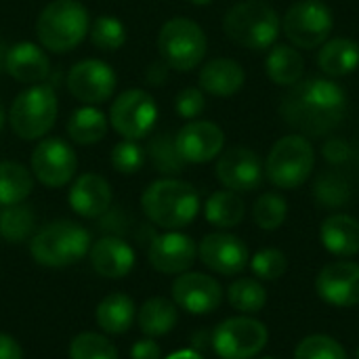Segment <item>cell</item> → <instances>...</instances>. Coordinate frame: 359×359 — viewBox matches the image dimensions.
I'll list each match as a JSON object with an SVG mask.
<instances>
[{
    "mask_svg": "<svg viewBox=\"0 0 359 359\" xmlns=\"http://www.w3.org/2000/svg\"><path fill=\"white\" fill-rule=\"evenodd\" d=\"M347 111L345 90L328 78H307L284 95L280 114L284 122L303 135L322 137L334 130Z\"/></svg>",
    "mask_w": 359,
    "mask_h": 359,
    "instance_id": "cell-1",
    "label": "cell"
},
{
    "mask_svg": "<svg viewBox=\"0 0 359 359\" xmlns=\"http://www.w3.org/2000/svg\"><path fill=\"white\" fill-rule=\"evenodd\" d=\"M141 208L154 225L166 231H177L198 217L200 196L196 187L185 181L160 179L143 191Z\"/></svg>",
    "mask_w": 359,
    "mask_h": 359,
    "instance_id": "cell-2",
    "label": "cell"
},
{
    "mask_svg": "<svg viewBox=\"0 0 359 359\" xmlns=\"http://www.w3.org/2000/svg\"><path fill=\"white\" fill-rule=\"evenodd\" d=\"M90 29L88 8L78 0H53L36 19V36L44 50L67 53L76 48Z\"/></svg>",
    "mask_w": 359,
    "mask_h": 359,
    "instance_id": "cell-3",
    "label": "cell"
},
{
    "mask_svg": "<svg viewBox=\"0 0 359 359\" xmlns=\"http://www.w3.org/2000/svg\"><path fill=\"white\" fill-rule=\"evenodd\" d=\"M280 27L278 13L265 0H242L233 4L223 19L227 38L250 50L271 48L278 40Z\"/></svg>",
    "mask_w": 359,
    "mask_h": 359,
    "instance_id": "cell-4",
    "label": "cell"
},
{
    "mask_svg": "<svg viewBox=\"0 0 359 359\" xmlns=\"http://www.w3.org/2000/svg\"><path fill=\"white\" fill-rule=\"evenodd\" d=\"M90 250V233L74 221H55L34 233L29 242L32 259L42 267H69Z\"/></svg>",
    "mask_w": 359,
    "mask_h": 359,
    "instance_id": "cell-5",
    "label": "cell"
},
{
    "mask_svg": "<svg viewBox=\"0 0 359 359\" xmlns=\"http://www.w3.org/2000/svg\"><path fill=\"white\" fill-rule=\"evenodd\" d=\"M59 103L48 84H32L19 93L8 109V122L17 137L23 141L42 139L57 120Z\"/></svg>",
    "mask_w": 359,
    "mask_h": 359,
    "instance_id": "cell-6",
    "label": "cell"
},
{
    "mask_svg": "<svg viewBox=\"0 0 359 359\" xmlns=\"http://www.w3.org/2000/svg\"><path fill=\"white\" fill-rule=\"evenodd\" d=\"M313 164L316 151L311 141L303 135H288L273 143L265 160V175L271 185L280 189H294L311 177Z\"/></svg>",
    "mask_w": 359,
    "mask_h": 359,
    "instance_id": "cell-7",
    "label": "cell"
},
{
    "mask_svg": "<svg viewBox=\"0 0 359 359\" xmlns=\"http://www.w3.org/2000/svg\"><path fill=\"white\" fill-rule=\"evenodd\" d=\"M206 48L208 42L204 29L187 17L168 19L158 34L160 57L177 72H189L198 67L206 57Z\"/></svg>",
    "mask_w": 359,
    "mask_h": 359,
    "instance_id": "cell-8",
    "label": "cell"
},
{
    "mask_svg": "<svg viewBox=\"0 0 359 359\" xmlns=\"http://www.w3.org/2000/svg\"><path fill=\"white\" fill-rule=\"evenodd\" d=\"M267 341V326L248 316L229 318L212 332V349L221 359L257 358L265 349Z\"/></svg>",
    "mask_w": 359,
    "mask_h": 359,
    "instance_id": "cell-9",
    "label": "cell"
},
{
    "mask_svg": "<svg viewBox=\"0 0 359 359\" xmlns=\"http://www.w3.org/2000/svg\"><path fill=\"white\" fill-rule=\"evenodd\" d=\"M332 25V11L322 0H299L282 19L284 34L299 48L322 46L328 40Z\"/></svg>",
    "mask_w": 359,
    "mask_h": 359,
    "instance_id": "cell-10",
    "label": "cell"
},
{
    "mask_svg": "<svg viewBox=\"0 0 359 359\" xmlns=\"http://www.w3.org/2000/svg\"><path fill=\"white\" fill-rule=\"evenodd\" d=\"M158 120V105L147 90L130 88L118 95L109 109L111 128L124 139L139 141L145 139Z\"/></svg>",
    "mask_w": 359,
    "mask_h": 359,
    "instance_id": "cell-11",
    "label": "cell"
},
{
    "mask_svg": "<svg viewBox=\"0 0 359 359\" xmlns=\"http://www.w3.org/2000/svg\"><path fill=\"white\" fill-rule=\"evenodd\" d=\"M29 164L34 177L44 187L59 189L74 179L78 168V158L76 151L63 139L50 137V139H42L36 145Z\"/></svg>",
    "mask_w": 359,
    "mask_h": 359,
    "instance_id": "cell-12",
    "label": "cell"
},
{
    "mask_svg": "<svg viewBox=\"0 0 359 359\" xmlns=\"http://www.w3.org/2000/svg\"><path fill=\"white\" fill-rule=\"evenodd\" d=\"M170 294H172V303L191 316H208L217 311L225 297L223 286L215 278L198 271L181 273L172 282Z\"/></svg>",
    "mask_w": 359,
    "mask_h": 359,
    "instance_id": "cell-13",
    "label": "cell"
},
{
    "mask_svg": "<svg viewBox=\"0 0 359 359\" xmlns=\"http://www.w3.org/2000/svg\"><path fill=\"white\" fill-rule=\"evenodd\" d=\"M116 72L99 59H84L67 74V88L84 105H99L111 99L116 90Z\"/></svg>",
    "mask_w": 359,
    "mask_h": 359,
    "instance_id": "cell-14",
    "label": "cell"
},
{
    "mask_svg": "<svg viewBox=\"0 0 359 359\" xmlns=\"http://www.w3.org/2000/svg\"><path fill=\"white\" fill-rule=\"evenodd\" d=\"M198 257L210 271L221 276H238L250 263L248 246L238 236L225 231L204 236L198 246Z\"/></svg>",
    "mask_w": 359,
    "mask_h": 359,
    "instance_id": "cell-15",
    "label": "cell"
},
{
    "mask_svg": "<svg viewBox=\"0 0 359 359\" xmlns=\"http://www.w3.org/2000/svg\"><path fill=\"white\" fill-rule=\"evenodd\" d=\"M198 246L181 231H166L151 240L147 250L149 265L166 276H181L196 263Z\"/></svg>",
    "mask_w": 359,
    "mask_h": 359,
    "instance_id": "cell-16",
    "label": "cell"
},
{
    "mask_svg": "<svg viewBox=\"0 0 359 359\" xmlns=\"http://www.w3.org/2000/svg\"><path fill=\"white\" fill-rule=\"evenodd\" d=\"M265 175V166L250 147H231L217 162V179L231 191H255Z\"/></svg>",
    "mask_w": 359,
    "mask_h": 359,
    "instance_id": "cell-17",
    "label": "cell"
},
{
    "mask_svg": "<svg viewBox=\"0 0 359 359\" xmlns=\"http://www.w3.org/2000/svg\"><path fill=\"white\" fill-rule=\"evenodd\" d=\"M316 292L334 307L359 305V265L351 261L328 263L316 278Z\"/></svg>",
    "mask_w": 359,
    "mask_h": 359,
    "instance_id": "cell-18",
    "label": "cell"
},
{
    "mask_svg": "<svg viewBox=\"0 0 359 359\" xmlns=\"http://www.w3.org/2000/svg\"><path fill=\"white\" fill-rule=\"evenodd\" d=\"M177 149L187 164H204L215 160L225 145L221 126L208 120H189L175 135Z\"/></svg>",
    "mask_w": 359,
    "mask_h": 359,
    "instance_id": "cell-19",
    "label": "cell"
},
{
    "mask_svg": "<svg viewBox=\"0 0 359 359\" xmlns=\"http://www.w3.org/2000/svg\"><path fill=\"white\" fill-rule=\"evenodd\" d=\"M88 259L93 269L107 280H122L126 278L135 267V250L128 242H124L118 236H105L90 244Z\"/></svg>",
    "mask_w": 359,
    "mask_h": 359,
    "instance_id": "cell-20",
    "label": "cell"
},
{
    "mask_svg": "<svg viewBox=\"0 0 359 359\" xmlns=\"http://www.w3.org/2000/svg\"><path fill=\"white\" fill-rule=\"evenodd\" d=\"M69 206L78 217L97 219L103 217L111 206L109 183L95 172L80 175L69 189Z\"/></svg>",
    "mask_w": 359,
    "mask_h": 359,
    "instance_id": "cell-21",
    "label": "cell"
},
{
    "mask_svg": "<svg viewBox=\"0 0 359 359\" xmlns=\"http://www.w3.org/2000/svg\"><path fill=\"white\" fill-rule=\"evenodd\" d=\"M4 72L21 84H40L50 72L48 55L34 42H19L6 50Z\"/></svg>",
    "mask_w": 359,
    "mask_h": 359,
    "instance_id": "cell-22",
    "label": "cell"
},
{
    "mask_svg": "<svg viewBox=\"0 0 359 359\" xmlns=\"http://www.w3.org/2000/svg\"><path fill=\"white\" fill-rule=\"evenodd\" d=\"M244 67L233 59H212L200 69V88L215 97H231L244 86Z\"/></svg>",
    "mask_w": 359,
    "mask_h": 359,
    "instance_id": "cell-23",
    "label": "cell"
},
{
    "mask_svg": "<svg viewBox=\"0 0 359 359\" xmlns=\"http://www.w3.org/2000/svg\"><path fill=\"white\" fill-rule=\"evenodd\" d=\"M322 244L334 257H355L359 252V223L349 215H332L322 223Z\"/></svg>",
    "mask_w": 359,
    "mask_h": 359,
    "instance_id": "cell-24",
    "label": "cell"
},
{
    "mask_svg": "<svg viewBox=\"0 0 359 359\" xmlns=\"http://www.w3.org/2000/svg\"><path fill=\"white\" fill-rule=\"evenodd\" d=\"M137 318L135 301L124 292H111L97 305L95 320L105 334H124Z\"/></svg>",
    "mask_w": 359,
    "mask_h": 359,
    "instance_id": "cell-25",
    "label": "cell"
},
{
    "mask_svg": "<svg viewBox=\"0 0 359 359\" xmlns=\"http://www.w3.org/2000/svg\"><path fill=\"white\" fill-rule=\"evenodd\" d=\"M177 322H179L177 305L164 297H151L141 305V309H137V324L147 339H156L172 332Z\"/></svg>",
    "mask_w": 359,
    "mask_h": 359,
    "instance_id": "cell-26",
    "label": "cell"
},
{
    "mask_svg": "<svg viewBox=\"0 0 359 359\" xmlns=\"http://www.w3.org/2000/svg\"><path fill=\"white\" fill-rule=\"evenodd\" d=\"M318 65L332 78L355 72L359 65V44L349 38H332L324 42L318 53Z\"/></svg>",
    "mask_w": 359,
    "mask_h": 359,
    "instance_id": "cell-27",
    "label": "cell"
},
{
    "mask_svg": "<svg viewBox=\"0 0 359 359\" xmlns=\"http://www.w3.org/2000/svg\"><path fill=\"white\" fill-rule=\"evenodd\" d=\"M265 67H267V76L276 84L292 86L305 74V59H303V55L294 46L273 44L269 55H267Z\"/></svg>",
    "mask_w": 359,
    "mask_h": 359,
    "instance_id": "cell-28",
    "label": "cell"
},
{
    "mask_svg": "<svg viewBox=\"0 0 359 359\" xmlns=\"http://www.w3.org/2000/svg\"><path fill=\"white\" fill-rule=\"evenodd\" d=\"M109 118L95 105H84L76 109L67 120V135L78 145L99 143L107 135Z\"/></svg>",
    "mask_w": 359,
    "mask_h": 359,
    "instance_id": "cell-29",
    "label": "cell"
},
{
    "mask_svg": "<svg viewBox=\"0 0 359 359\" xmlns=\"http://www.w3.org/2000/svg\"><path fill=\"white\" fill-rule=\"evenodd\" d=\"M246 215V204L240 198V194L231 189L215 191L204 206V217L210 225L219 229H231L242 223Z\"/></svg>",
    "mask_w": 359,
    "mask_h": 359,
    "instance_id": "cell-30",
    "label": "cell"
},
{
    "mask_svg": "<svg viewBox=\"0 0 359 359\" xmlns=\"http://www.w3.org/2000/svg\"><path fill=\"white\" fill-rule=\"evenodd\" d=\"M34 189L32 172L19 162H0V206L21 204Z\"/></svg>",
    "mask_w": 359,
    "mask_h": 359,
    "instance_id": "cell-31",
    "label": "cell"
},
{
    "mask_svg": "<svg viewBox=\"0 0 359 359\" xmlns=\"http://www.w3.org/2000/svg\"><path fill=\"white\" fill-rule=\"evenodd\" d=\"M227 301L236 311H240L244 316H255L265 307L267 290L261 284V280L240 278V280L231 282V286L227 288Z\"/></svg>",
    "mask_w": 359,
    "mask_h": 359,
    "instance_id": "cell-32",
    "label": "cell"
},
{
    "mask_svg": "<svg viewBox=\"0 0 359 359\" xmlns=\"http://www.w3.org/2000/svg\"><path fill=\"white\" fill-rule=\"evenodd\" d=\"M36 227V215L32 212L29 206L21 204H13V206H2L0 210V238L11 242V244H19L25 242Z\"/></svg>",
    "mask_w": 359,
    "mask_h": 359,
    "instance_id": "cell-33",
    "label": "cell"
},
{
    "mask_svg": "<svg viewBox=\"0 0 359 359\" xmlns=\"http://www.w3.org/2000/svg\"><path fill=\"white\" fill-rule=\"evenodd\" d=\"M147 156L154 164V168L162 175H179L185 168V160L181 158L175 137L170 133L156 135L147 145Z\"/></svg>",
    "mask_w": 359,
    "mask_h": 359,
    "instance_id": "cell-34",
    "label": "cell"
},
{
    "mask_svg": "<svg viewBox=\"0 0 359 359\" xmlns=\"http://www.w3.org/2000/svg\"><path fill=\"white\" fill-rule=\"evenodd\" d=\"M90 40L103 53H114L126 42V27L120 19L111 15L97 17L90 25Z\"/></svg>",
    "mask_w": 359,
    "mask_h": 359,
    "instance_id": "cell-35",
    "label": "cell"
},
{
    "mask_svg": "<svg viewBox=\"0 0 359 359\" xmlns=\"http://www.w3.org/2000/svg\"><path fill=\"white\" fill-rule=\"evenodd\" d=\"M69 359H118V349L99 332H82L69 343Z\"/></svg>",
    "mask_w": 359,
    "mask_h": 359,
    "instance_id": "cell-36",
    "label": "cell"
},
{
    "mask_svg": "<svg viewBox=\"0 0 359 359\" xmlns=\"http://www.w3.org/2000/svg\"><path fill=\"white\" fill-rule=\"evenodd\" d=\"M286 215H288V204L286 200L280 196V194H263L257 202H255V208H252V217H255V223L265 229V231H276L284 225L286 221Z\"/></svg>",
    "mask_w": 359,
    "mask_h": 359,
    "instance_id": "cell-37",
    "label": "cell"
},
{
    "mask_svg": "<svg viewBox=\"0 0 359 359\" xmlns=\"http://www.w3.org/2000/svg\"><path fill=\"white\" fill-rule=\"evenodd\" d=\"M294 359H347V351L332 337L311 334L297 345Z\"/></svg>",
    "mask_w": 359,
    "mask_h": 359,
    "instance_id": "cell-38",
    "label": "cell"
},
{
    "mask_svg": "<svg viewBox=\"0 0 359 359\" xmlns=\"http://www.w3.org/2000/svg\"><path fill=\"white\" fill-rule=\"evenodd\" d=\"M250 269L261 282H276L288 269V259L278 248H265L250 259Z\"/></svg>",
    "mask_w": 359,
    "mask_h": 359,
    "instance_id": "cell-39",
    "label": "cell"
},
{
    "mask_svg": "<svg viewBox=\"0 0 359 359\" xmlns=\"http://www.w3.org/2000/svg\"><path fill=\"white\" fill-rule=\"evenodd\" d=\"M145 164V149L130 139H124L111 149V166L122 175H135Z\"/></svg>",
    "mask_w": 359,
    "mask_h": 359,
    "instance_id": "cell-40",
    "label": "cell"
},
{
    "mask_svg": "<svg viewBox=\"0 0 359 359\" xmlns=\"http://www.w3.org/2000/svg\"><path fill=\"white\" fill-rule=\"evenodd\" d=\"M316 196H318L320 204L339 208L349 202L351 189H349L347 181H343L339 175H324L316 185Z\"/></svg>",
    "mask_w": 359,
    "mask_h": 359,
    "instance_id": "cell-41",
    "label": "cell"
},
{
    "mask_svg": "<svg viewBox=\"0 0 359 359\" xmlns=\"http://www.w3.org/2000/svg\"><path fill=\"white\" fill-rule=\"evenodd\" d=\"M206 107V99H204V93L196 86H187L183 88L177 99H175V109L181 118L185 120H196Z\"/></svg>",
    "mask_w": 359,
    "mask_h": 359,
    "instance_id": "cell-42",
    "label": "cell"
},
{
    "mask_svg": "<svg viewBox=\"0 0 359 359\" xmlns=\"http://www.w3.org/2000/svg\"><path fill=\"white\" fill-rule=\"evenodd\" d=\"M130 359H162V349L154 339H143L133 345Z\"/></svg>",
    "mask_w": 359,
    "mask_h": 359,
    "instance_id": "cell-43",
    "label": "cell"
},
{
    "mask_svg": "<svg viewBox=\"0 0 359 359\" xmlns=\"http://www.w3.org/2000/svg\"><path fill=\"white\" fill-rule=\"evenodd\" d=\"M0 359H23L21 345L4 332H0Z\"/></svg>",
    "mask_w": 359,
    "mask_h": 359,
    "instance_id": "cell-44",
    "label": "cell"
},
{
    "mask_svg": "<svg viewBox=\"0 0 359 359\" xmlns=\"http://www.w3.org/2000/svg\"><path fill=\"white\" fill-rule=\"evenodd\" d=\"M324 156H326L330 162L339 164V162H343V160L347 158V145L341 143V141H330V143H326V147H324Z\"/></svg>",
    "mask_w": 359,
    "mask_h": 359,
    "instance_id": "cell-45",
    "label": "cell"
},
{
    "mask_svg": "<svg viewBox=\"0 0 359 359\" xmlns=\"http://www.w3.org/2000/svg\"><path fill=\"white\" fill-rule=\"evenodd\" d=\"M166 359H204L198 351H194V349H183V351H177V353H172V355H168Z\"/></svg>",
    "mask_w": 359,
    "mask_h": 359,
    "instance_id": "cell-46",
    "label": "cell"
},
{
    "mask_svg": "<svg viewBox=\"0 0 359 359\" xmlns=\"http://www.w3.org/2000/svg\"><path fill=\"white\" fill-rule=\"evenodd\" d=\"M6 50H8V48H2V44H0V69H4V59H6Z\"/></svg>",
    "mask_w": 359,
    "mask_h": 359,
    "instance_id": "cell-47",
    "label": "cell"
},
{
    "mask_svg": "<svg viewBox=\"0 0 359 359\" xmlns=\"http://www.w3.org/2000/svg\"><path fill=\"white\" fill-rule=\"evenodd\" d=\"M191 4H196V6H208L212 0H189Z\"/></svg>",
    "mask_w": 359,
    "mask_h": 359,
    "instance_id": "cell-48",
    "label": "cell"
},
{
    "mask_svg": "<svg viewBox=\"0 0 359 359\" xmlns=\"http://www.w3.org/2000/svg\"><path fill=\"white\" fill-rule=\"evenodd\" d=\"M4 120H6V116H4V107H2V103H0V130H2V126H4Z\"/></svg>",
    "mask_w": 359,
    "mask_h": 359,
    "instance_id": "cell-49",
    "label": "cell"
},
{
    "mask_svg": "<svg viewBox=\"0 0 359 359\" xmlns=\"http://www.w3.org/2000/svg\"><path fill=\"white\" fill-rule=\"evenodd\" d=\"M263 359H276V358H263Z\"/></svg>",
    "mask_w": 359,
    "mask_h": 359,
    "instance_id": "cell-50",
    "label": "cell"
},
{
    "mask_svg": "<svg viewBox=\"0 0 359 359\" xmlns=\"http://www.w3.org/2000/svg\"><path fill=\"white\" fill-rule=\"evenodd\" d=\"M358 359H359V349H358Z\"/></svg>",
    "mask_w": 359,
    "mask_h": 359,
    "instance_id": "cell-51",
    "label": "cell"
}]
</instances>
